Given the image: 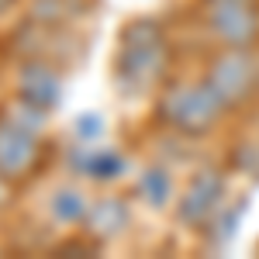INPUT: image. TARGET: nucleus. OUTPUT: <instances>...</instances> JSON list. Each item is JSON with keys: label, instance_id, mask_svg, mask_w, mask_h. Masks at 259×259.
I'll return each mask as SVG.
<instances>
[{"label": "nucleus", "instance_id": "obj_1", "mask_svg": "<svg viewBox=\"0 0 259 259\" xmlns=\"http://www.w3.org/2000/svg\"><path fill=\"white\" fill-rule=\"evenodd\" d=\"M169 69V38L156 18H135L121 28L111 76L124 97L152 94Z\"/></svg>", "mask_w": 259, "mask_h": 259}, {"label": "nucleus", "instance_id": "obj_11", "mask_svg": "<svg viewBox=\"0 0 259 259\" xmlns=\"http://www.w3.org/2000/svg\"><path fill=\"white\" fill-rule=\"evenodd\" d=\"M139 194L149 207H166L173 200V177H169V169H162V166L145 169L139 177Z\"/></svg>", "mask_w": 259, "mask_h": 259}, {"label": "nucleus", "instance_id": "obj_7", "mask_svg": "<svg viewBox=\"0 0 259 259\" xmlns=\"http://www.w3.org/2000/svg\"><path fill=\"white\" fill-rule=\"evenodd\" d=\"M18 97H24L28 104H35L41 111L56 107L59 104V73L45 59H28L18 76Z\"/></svg>", "mask_w": 259, "mask_h": 259}, {"label": "nucleus", "instance_id": "obj_8", "mask_svg": "<svg viewBox=\"0 0 259 259\" xmlns=\"http://www.w3.org/2000/svg\"><path fill=\"white\" fill-rule=\"evenodd\" d=\"M128 204L121 197H97L90 204V211H87V218H83V235H90V239H114L121 235L124 228H128Z\"/></svg>", "mask_w": 259, "mask_h": 259}, {"label": "nucleus", "instance_id": "obj_2", "mask_svg": "<svg viewBox=\"0 0 259 259\" xmlns=\"http://www.w3.org/2000/svg\"><path fill=\"white\" fill-rule=\"evenodd\" d=\"M228 107L204 80H180L162 87L156 97V121L180 139H204L221 124Z\"/></svg>", "mask_w": 259, "mask_h": 259}, {"label": "nucleus", "instance_id": "obj_3", "mask_svg": "<svg viewBox=\"0 0 259 259\" xmlns=\"http://www.w3.org/2000/svg\"><path fill=\"white\" fill-rule=\"evenodd\" d=\"M200 24L218 49H252L259 41V0H200Z\"/></svg>", "mask_w": 259, "mask_h": 259}, {"label": "nucleus", "instance_id": "obj_5", "mask_svg": "<svg viewBox=\"0 0 259 259\" xmlns=\"http://www.w3.org/2000/svg\"><path fill=\"white\" fill-rule=\"evenodd\" d=\"M41 132L0 118V183H18L38 169Z\"/></svg>", "mask_w": 259, "mask_h": 259}, {"label": "nucleus", "instance_id": "obj_10", "mask_svg": "<svg viewBox=\"0 0 259 259\" xmlns=\"http://www.w3.org/2000/svg\"><path fill=\"white\" fill-rule=\"evenodd\" d=\"M90 204H94V200L87 197L80 187H59V190L52 194V218L62 221V225H83Z\"/></svg>", "mask_w": 259, "mask_h": 259}, {"label": "nucleus", "instance_id": "obj_9", "mask_svg": "<svg viewBox=\"0 0 259 259\" xmlns=\"http://www.w3.org/2000/svg\"><path fill=\"white\" fill-rule=\"evenodd\" d=\"M124 169L118 149L107 145H80V173L90 180H114Z\"/></svg>", "mask_w": 259, "mask_h": 259}, {"label": "nucleus", "instance_id": "obj_12", "mask_svg": "<svg viewBox=\"0 0 259 259\" xmlns=\"http://www.w3.org/2000/svg\"><path fill=\"white\" fill-rule=\"evenodd\" d=\"M14 4H18V0H0V14H7V11H11Z\"/></svg>", "mask_w": 259, "mask_h": 259}, {"label": "nucleus", "instance_id": "obj_4", "mask_svg": "<svg viewBox=\"0 0 259 259\" xmlns=\"http://www.w3.org/2000/svg\"><path fill=\"white\" fill-rule=\"evenodd\" d=\"M204 83L228 111H235L259 90V56L252 49H218V56L207 62Z\"/></svg>", "mask_w": 259, "mask_h": 259}, {"label": "nucleus", "instance_id": "obj_6", "mask_svg": "<svg viewBox=\"0 0 259 259\" xmlns=\"http://www.w3.org/2000/svg\"><path fill=\"white\" fill-rule=\"evenodd\" d=\"M221 200H225V173L221 169H200L180 197L177 218L187 228H204L221 211Z\"/></svg>", "mask_w": 259, "mask_h": 259}]
</instances>
